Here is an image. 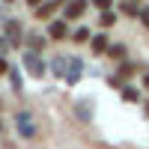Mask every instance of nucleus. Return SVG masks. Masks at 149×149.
<instances>
[{"mask_svg": "<svg viewBox=\"0 0 149 149\" xmlns=\"http://www.w3.org/2000/svg\"><path fill=\"white\" fill-rule=\"evenodd\" d=\"M21 63H24V69H27L33 78H45V74L51 72V66L42 60L39 51H24V54H21Z\"/></svg>", "mask_w": 149, "mask_h": 149, "instance_id": "obj_1", "label": "nucleus"}, {"mask_svg": "<svg viewBox=\"0 0 149 149\" xmlns=\"http://www.w3.org/2000/svg\"><path fill=\"white\" fill-rule=\"evenodd\" d=\"M15 131H18V137H24V140L36 137V122H33L30 110H18V113H15Z\"/></svg>", "mask_w": 149, "mask_h": 149, "instance_id": "obj_2", "label": "nucleus"}, {"mask_svg": "<svg viewBox=\"0 0 149 149\" xmlns=\"http://www.w3.org/2000/svg\"><path fill=\"white\" fill-rule=\"evenodd\" d=\"M86 6H90V0H69L66 3V21H78L86 12Z\"/></svg>", "mask_w": 149, "mask_h": 149, "instance_id": "obj_3", "label": "nucleus"}, {"mask_svg": "<svg viewBox=\"0 0 149 149\" xmlns=\"http://www.w3.org/2000/svg\"><path fill=\"white\" fill-rule=\"evenodd\" d=\"M6 39L12 48H18L24 42V30H21V21H6Z\"/></svg>", "mask_w": 149, "mask_h": 149, "instance_id": "obj_4", "label": "nucleus"}, {"mask_svg": "<svg viewBox=\"0 0 149 149\" xmlns=\"http://www.w3.org/2000/svg\"><path fill=\"white\" fill-rule=\"evenodd\" d=\"M69 63H72V57H54L51 60V74L54 78H60V81H66V72H69Z\"/></svg>", "mask_w": 149, "mask_h": 149, "instance_id": "obj_5", "label": "nucleus"}, {"mask_svg": "<svg viewBox=\"0 0 149 149\" xmlns=\"http://www.w3.org/2000/svg\"><path fill=\"white\" fill-rule=\"evenodd\" d=\"M81 78H84V63H81L78 57H72V63H69V72H66V84H69V86H74Z\"/></svg>", "mask_w": 149, "mask_h": 149, "instance_id": "obj_6", "label": "nucleus"}, {"mask_svg": "<svg viewBox=\"0 0 149 149\" xmlns=\"http://www.w3.org/2000/svg\"><path fill=\"white\" fill-rule=\"evenodd\" d=\"M66 36H69V24H66V18H63V21H51V24H48V39L60 42V39H66Z\"/></svg>", "mask_w": 149, "mask_h": 149, "instance_id": "obj_7", "label": "nucleus"}, {"mask_svg": "<svg viewBox=\"0 0 149 149\" xmlns=\"http://www.w3.org/2000/svg\"><path fill=\"white\" fill-rule=\"evenodd\" d=\"M90 51H93L95 57H102V54L110 51V42H107V36H104V33H95L93 39H90Z\"/></svg>", "mask_w": 149, "mask_h": 149, "instance_id": "obj_8", "label": "nucleus"}, {"mask_svg": "<svg viewBox=\"0 0 149 149\" xmlns=\"http://www.w3.org/2000/svg\"><path fill=\"white\" fill-rule=\"evenodd\" d=\"M60 6H63V0H45V3H42L39 9H33V12H36V18L42 21V18H51V15H54V12H57Z\"/></svg>", "mask_w": 149, "mask_h": 149, "instance_id": "obj_9", "label": "nucleus"}, {"mask_svg": "<svg viewBox=\"0 0 149 149\" xmlns=\"http://www.w3.org/2000/svg\"><path fill=\"white\" fill-rule=\"evenodd\" d=\"M45 45H48V39L42 33H30L27 36V51H45Z\"/></svg>", "mask_w": 149, "mask_h": 149, "instance_id": "obj_10", "label": "nucleus"}, {"mask_svg": "<svg viewBox=\"0 0 149 149\" xmlns=\"http://www.w3.org/2000/svg\"><path fill=\"white\" fill-rule=\"evenodd\" d=\"M119 93H122V102H128V104H140V102H143V98H140V90H134V86H128V84L122 86Z\"/></svg>", "mask_w": 149, "mask_h": 149, "instance_id": "obj_11", "label": "nucleus"}, {"mask_svg": "<svg viewBox=\"0 0 149 149\" xmlns=\"http://www.w3.org/2000/svg\"><path fill=\"white\" fill-rule=\"evenodd\" d=\"M74 110H78L81 122H90V119H93V102H86V98H81V102H78V107H74Z\"/></svg>", "mask_w": 149, "mask_h": 149, "instance_id": "obj_12", "label": "nucleus"}, {"mask_svg": "<svg viewBox=\"0 0 149 149\" xmlns=\"http://www.w3.org/2000/svg\"><path fill=\"white\" fill-rule=\"evenodd\" d=\"M125 51H128V48L125 45H122V42H113V45H110V57H113V60H119V63H125Z\"/></svg>", "mask_w": 149, "mask_h": 149, "instance_id": "obj_13", "label": "nucleus"}, {"mask_svg": "<svg viewBox=\"0 0 149 149\" xmlns=\"http://www.w3.org/2000/svg\"><path fill=\"white\" fill-rule=\"evenodd\" d=\"M116 74H119L122 81H128L131 74H134V63H128V60H125V63H119V72H116Z\"/></svg>", "mask_w": 149, "mask_h": 149, "instance_id": "obj_14", "label": "nucleus"}, {"mask_svg": "<svg viewBox=\"0 0 149 149\" xmlns=\"http://www.w3.org/2000/svg\"><path fill=\"white\" fill-rule=\"evenodd\" d=\"M9 81H12V90L21 93V84H24V81H21V72H18V69H9Z\"/></svg>", "mask_w": 149, "mask_h": 149, "instance_id": "obj_15", "label": "nucleus"}, {"mask_svg": "<svg viewBox=\"0 0 149 149\" xmlns=\"http://www.w3.org/2000/svg\"><path fill=\"white\" fill-rule=\"evenodd\" d=\"M98 24H102V27H110V24H116V12H102V18H98Z\"/></svg>", "mask_w": 149, "mask_h": 149, "instance_id": "obj_16", "label": "nucleus"}, {"mask_svg": "<svg viewBox=\"0 0 149 149\" xmlns=\"http://www.w3.org/2000/svg\"><path fill=\"white\" fill-rule=\"evenodd\" d=\"M72 39H74V42H86V39H93V36H90V30H84V27H81V30H74V33H72Z\"/></svg>", "mask_w": 149, "mask_h": 149, "instance_id": "obj_17", "label": "nucleus"}, {"mask_svg": "<svg viewBox=\"0 0 149 149\" xmlns=\"http://www.w3.org/2000/svg\"><path fill=\"white\" fill-rule=\"evenodd\" d=\"M107 86H113V90H122V86H125V81H122L119 74H110V78H107Z\"/></svg>", "mask_w": 149, "mask_h": 149, "instance_id": "obj_18", "label": "nucleus"}, {"mask_svg": "<svg viewBox=\"0 0 149 149\" xmlns=\"http://www.w3.org/2000/svg\"><path fill=\"white\" fill-rule=\"evenodd\" d=\"M122 12H125V15H140V9L131 3V0H125V3H122Z\"/></svg>", "mask_w": 149, "mask_h": 149, "instance_id": "obj_19", "label": "nucleus"}, {"mask_svg": "<svg viewBox=\"0 0 149 149\" xmlns=\"http://www.w3.org/2000/svg\"><path fill=\"white\" fill-rule=\"evenodd\" d=\"M140 21H143V27L149 30V6H140V15H137Z\"/></svg>", "mask_w": 149, "mask_h": 149, "instance_id": "obj_20", "label": "nucleus"}, {"mask_svg": "<svg viewBox=\"0 0 149 149\" xmlns=\"http://www.w3.org/2000/svg\"><path fill=\"white\" fill-rule=\"evenodd\" d=\"M93 3H95L98 9H102V12H107L110 6H113V0H93Z\"/></svg>", "mask_w": 149, "mask_h": 149, "instance_id": "obj_21", "label": "nucleus"}, {"mask_svg": "<svg viewBox=\"0 0 149 149\" xmlns=\"http://www.w3.org/2000/svg\"><path fill=\"white\" fill-rule=\"evenodd\" d=\"M6 48H12V45H9V39H6V36H0V57L6 54Z\"/></svg>", "mask_w": 149, "mask_h": 149, "instance_id": "obj_22", "label": "nucleus"}, {"mask_svg": "<svg viewBox=\"0 0 149 149\" xmlns=\"http://www.w3.org/2000/svg\"><path fill=\"white\" fill-rule=\"evenodd\" d=\"M24 3H27V6H30V9H39V6H42V3H45V0H24Z\"/></svg>", "mask_w": 149, "mask_h": 149, "instance_id": "obj_23", "label": "nucleus"}, {"mask_svg": "<svg viewBox=\"0 0 149 149\" xmlns=\"http://www.w3.org/2000/svg\"><path fill=\"white\" fill-rule=\"evenodd\" d=\"M0 74H9V63H6L3 57H0Z\"/></svg>", "mask_w": 149, "mask_h": 149, "instance_id": "obj_24", "label": "nucleus"}, {"mask_svg": "<svg viewBox=\"0 0 149 149\" xmlns=\"http://www.w3.org/2000/svg\"><path fill=\"white\" fill-rule=\"evenodd\" d=\"M143 86H146V90H149V74H143Z\"/></svg>", "mask_w": 149, "mask_h": 149, "instance_id": "obj_25", "label": "nucleus"}, {"mask_svg": "<svg viewBox=\"0 0 149 149\" xmlns=\"http://www.w3.org/2000/svg\"><path fill=\"white\" fill-rule=\"evenodd\" d=\"M146 113H149V104H146Z\"/></svg>", "mask_w": 149, "mask_h": 149, "instance_id": "obj_26", "label": "nucleus"}, {"mask_svg": "<svg viewBox=\"0 0 149 149\" xmlns=\"http://www.w3.org/2000/svg\"><path fill=\"white\" fill-rule=\"evenodd\" d=\"M6 3H12V0H6Z\"/></svg>", "mask_w": 149, "mask_h": 149, "instance_id": "obj_27", "label": "nucleus"}, {"mask_svg": "<svg viewBox=\"0 0 149 149\" xmlns=\"http://www.w3.org/2000/svg\"><path fill=\"white\" fill-rule=\"evenodd\" d=\"M0 107H3V102H0Z\"/></svg>", "mask_w": 149, "mask_h": 149, "instance_id": "obj_28", "label": "nucleus"}]
</instances>
